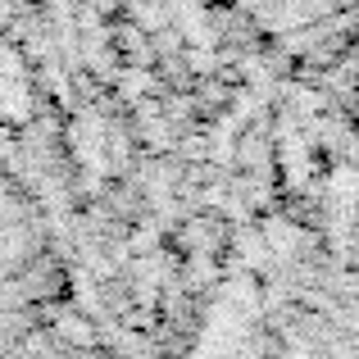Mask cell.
<instances>
[{
	"instance_id": "cell-2",
	"label": "cell",
	"mask_w": 359,
	"mask_h": 359,
	"mask_svg": "<svg viewBox=\"0 0 359 359\" xmlns=\"http://www.w3.org/2000/svg\"><path fill=\"white\" fill-rule=\"evenodd\" d=\"M0 359H55V355H32V351H14V341L0 346Z\"/></svg>"
},
{
	"instance_id": "cell-1",
	"label": "cell",
	"mask_w": 359,
	"mask_h": 359,
	"mask_svg": "<svg viewBox=\"0 0 359 359\" xmlns=\"http://www.w3.org/2000/svg\"><path fill=\"white\" fill-rule=\"evenodd\" d=\"M50 282V237L36 201L0 155V346L32 318Z\"/></svg>"
}]
</instances>
